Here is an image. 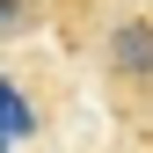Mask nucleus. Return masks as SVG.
<instances>
[{
  "mask_svg": "<svg viewBox=\"0 0 153 153\" xmlns=\"http://www.w3.org/2000/svg\"><path fill=\"white\" fill-rule=\"evenodd\" d=\"M95 66H102V80H109V95L124 109H153V0L102 29Z\"/></svg>",
  "mask_w": 153,
  "mask_h": 153,
  "instance_id": "f257e3e1",
  "label": "nucleus"
},
{
  "mask_svg": "<svg viewBox=\"0 0 153 153\" xmlns=\"http://www.w3.org/2000/svg\"><path fill=\"white\" fill-rule=\"evenodd\" d=\"M51 22H59L51 0H0V44H22V36L51 29Z\"/></svg>",
  "mask_w": 153,
  "mask_h": 153,
  "instance_id": "f03ea898",
  "label": "nucleus"
},
{
  "mask_svg": "<svg viewBox=\"0 0 153 153\" xmlns=\"http://www.w3.org/2000/svg\"><path fill=\"white\" fill-rule=\"evenodd\" d=\"M51 7H59V0H51ZM66 7H95V0H66Z\"/></svg>",
  "mask_w": 153,
  "mask_h": 153,
  "instance_id": "7ed1b4c3",
  "label": "nucleus"
}]
</instances>
